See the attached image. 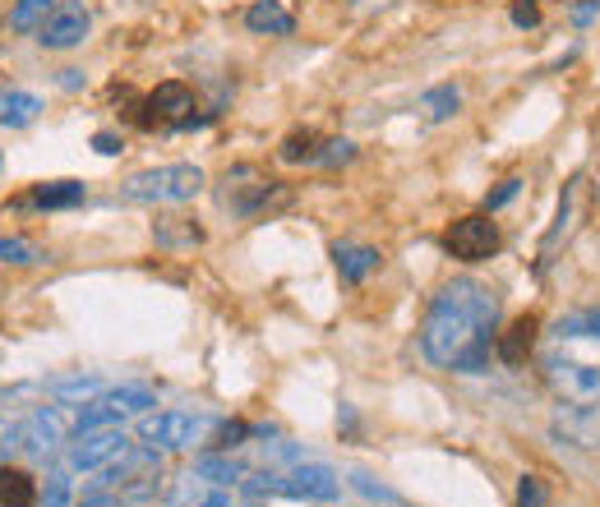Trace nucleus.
Listing matches in <instances>:
<instances>
[{"label": "nucleus", "instance_id": "nucleus-30", "mask_svg": "<svg viewBox=\"0 0 600 507\" xmlns=\"http://www.w3.org/2000/svg\"><path fill=\"white\" fill-rule=\"evenodd\" d=\"M245 434H249L245 425H223V429H217V438H213V443H217V448H223V453H227V448H236V443H240Z\"/></svg>", "mask_w": 600, "mask_h": 507}, {"label": "nucleus", "instance_id": "nucleus-7", "mask_svg": "<svg viewBox=\"0 0 600 507\" xmlns=\"http://www.w3.org/2000/svg\"><path fill=\"white\" fill-rule=\"evenodd\" d=\"M19 429V448L23 453H33V457H51L60 443H66V434L75 429L70 416H66V406H38L33 416H28Z\"/></svg>", "mask_w": 600, "mask_h": 507}, {"label": "nucleus", "instance_id": "nucleus-31", "mask_svg": "<svg viewBox=\"0 0 600 507\" xmlns=\"http://www.w3.org/2000/svg\"><path fill=\"white\" fill-rule=\"evenodd\" d=\"M92 148H98V152H102V157H116V152H120V148H125V143H120V139H116V135H107V130H102V135H92Z\"/></svg>", "mask_w": 600, "mask_h": 507}, {"label": "nucleus", "instance_id": "nucleus-28", "mask_svg": "<svg viewBox=\"0 0 600 507\" xmlns=\"http://www.w3.org/2000/svg\"><path fill=\"white\" fill-rule=\"evenodd\" d=\"M518 189H522V180H518V176H513V180H503V185L494 189V195L485 199V212H494V208H503V203H513V199H518Z\"/></svg>", "mask_w": 600, "mask_h": 507}, {"label": "nucleus", "instance_id": "nucleus-26", "mask_svg": "<svg viewBox=\"0 0 600 507\" xmlns=\"http://www.w3.org/2000/svg\"><path fill=\"white\" fill-rule=\"evenodd\" d=\"M352 157H356V143H352V139H333V143H324L319 162H324V167H342V162H352Z\"/></svg>", "mask_w": 600, "mask_h": 507}, {"label": "nucleus", "instance_id": "nucleus-23", "mask_svg": "<svg viewBox=\"0 0 600 507\" xmlns=\"http://www.w3.org/2000/svg\"><path fill=\"white\" fill-rule=\"evenodd\" d=\"M199 240H204V231L195 227V221H185V217L157 227V245H199Z\"/></svg>", "mask_w": 600, "mask_h": 507}, {"label": "nucleus", "instance_id": "nucleus-25", "mask_svg": "<svg viewBox=\"0 0 600 507\" xmlns=\"http://www.w3.org/2000/svg\"><path fill=\"white\" fill-rule=\"evenodd\" d=\"M66 498H70V470H56L51 485L42 489V507H66Z\"/></svg>", "mask_w": 600, "mask_h": 507}, {"label": "nucleus", "instance_id": "nucleus-16", "mask_svg": "<svg viewBox=\"0 0 600 507\" xmlns=\"http://www.w3.org/2000/svg\"><path fill=\"white\" fill-rule=\"evenodd\" d=\"M333 259H337L342 281H365V277L378 268V249H374V245H337Z\"/></svg>", "mask_w": 600, "mask_h": 507}, {"label": "nucleus", "instance_id": "nucleus-35", "mask_svg": "<svg viewBox=\"0 0 600 507\" xmlns=\"http://www.w3.org/2000/svg\"><path fill=\"white\" fill-rule=\"evenodd\" d=\"M0 167H6V157H0Z\"/></svg>", "mask_w": 600, "mask_h": 507}, {"label": "nucleus", "instance_id": "nucleus-14", "mask_svg": "<svg viewBox=\"0 0 600 507\" xmlns=\"http://www.w3.org/2000/svg\"><path fill=\"white\" fill-rule=\"evenodd\" d=\"M42 503V489L28 470L19 466H0V507H38Z\"/></svg>", "mask_w": 600, "mask_h": 507}, {"label": "nucleus", "instance_id": "nucleus-17", "mask_svg": "<svg viewBox=\"0 0 600 507\" xmlns=\"http://www.w3.org/2000/svg\"><path fill=\"white\" fill-rule=\"evenodd\" d=\"M195 480H204L213 489H232V485H245V466L232 461V457H199L195 461Z\"/></svg>", "mask_w": 600, "mask_h": 507}, {"label": "nucleus", "instance_id": "nucleus-6", "mask_svg": "<svg viewBox=\"0 0 600 507\" xmlns=\"http://www.w3.org/2000/svg\"><path fill=\"white\" fill-rule=\"evenodd\" d=\"M545 384L563 397V401H573V406H591L600 401V369L587 365V360H573V356H545Z\"/></svg>", "mask_w": 600, "mask_h": 507}, {"label": "nucleus", "instance_id": "nucleus-12", "mask_svg": "<svg viewBox=\"0 0 600 507\" xmlns=\"http://www.w3.org/2000/svg\"><path fill=\"white\" fill-rule=\"evenodd\" d=\"M245 28H249V33L287 38V33H296V19L287 14V6H282V0H255V6L245 10Z\"/></svg>", "mask_w": 600, "mask_h": 507}, {"label": "nucleus", "instance_id": "nucleus-5", "mask_svg": "<svg viewBox=\"0 0 600 507\" xmlns=\"http://www.w3.org/2000/svg\"><path fill=\"white\" fill-rule=\"evenodd\" d=\"M208 420L199 416H185V410H157V416H144L139 420V443H148V448L157 453H185L195 448V443L204 438Z\"/></svg>", "mask_w": 600, "mask_h": 507}, {"label": "nucleus", "instance_id": "nucleus-33", "mask_svg": "<svg viewBox=\"0 0 600 507\" xmlns=\"http://www.w3.org/2000/svg\"><path fill=\"white\" fill-rule=\"evenodd\" d=\"M195 507H236V503H232L227 494H213V498H199Z\"/></svg>", "mask_w": 600, "mask_h": 507}, {"label": "nucleus", "instance_id": "nucleus-9", "mask_svg": "<svg viewBox=\"0 0 600 507\" xmlns=\"http://www.w3.org/2000/svg\"><path fill=\"white\" fill-rule=\"evenodd\" d=\"M88 38V10L83 6H56L51 14H47V23L38 28V42L47 47V51H70V47H79Z\"/></svg>", "mask_w": 600, "mask_h": 507}, {"label": "nucleus", "instance_id": "nucleus-3", "mask_svg": "<svg viewBox=\"0 0 600 507\" xmlns=\"http://www.w3.org/2000/svg\"><path fill=\"white\" fill-rule=\"evenodd\" d=\"M342 480L328 466H296V470H264L255 480H245L249 498H305V503H328L337 498Z\"/></svg>", "mask_w": 600, "mask_h": 507}, {"label": "nucleus", "instance_id": "nucleus-34", "mask_svg": "<svg viewBox=\"0 0 600 507\" xmlns=\"http://www.w3.org/2000/svg\"><path fill=\"white\" fill-rule=\"evenodd\" d=\"M60 83H66V88H79L83 79H79V70H60Z\"/></svg>", "mask_w": 600, "mask_h": 507}, {"label": "nucleus", "instance_id": "nucleus-27", "mask_svg": "<svg viewBox=\"0 0 600 507\" xmlns=\"http://www.w3.org/2000/svg\"><path fill=\"white\" fill-rule=\"evenodd\" d=\"M352 485H356L365 498H378V503H402V494H393V489H384V485H374L365 470H352Z\"/></svg>", "mask_w": 600, "mask_h": 507}, {"label": "nucleus", "instance_id": "nucleus-22", "mask_svg": "<svg viewBox=\"0 0 600 507\" xmlns=\"http://www.w3.org/2000/svg\"><path fill=\"white\" fill-rule=\"evenodd\" d=\"M42 259H47V254L38 245H28L19 236H0V264H6V268H33Z\"/></svg>", "mask_w": 600, "mask_h": 507}, {"label": "nucleus", "instance_id": "nucleus-1", "mask_svg": "<svg viewBox=\"0 0 600 507\" xmlns=\"http://www.w3.org/2000/svg\"><path fill=\"white\" fill-rule=\"evenodd\" d=\"M494 324H499V296L476 277H453L449 287H439V296L425 309L421 351L439 369L481 374L490 360Z\"/></svg>", "mask_w": 600, "mask_h": 507}, {"label": "nucleus", "instance_id": "nucleus-29", "mask_svg": "<svg viewBox=\"0 0 600 507\" xmlns=\"http://www.w3.org/2000/svg\"><path fill=\"white\" fill-rule=\"evenodd\" d=\"M513 23L518 28H535V23H541V6H535V0H518V6H513Z\"/></svg>", "mask_w": 600, "mask_h": 507}, {"label": "nucleus", "instance_id": "nucleus-8", "mask_svg": "<svg viewBox=\"0 0 600 507\" xmlns=\"http://www.w3.org/2000/svg\"><path fill=\"white\" fill-rule=\"evenodd\" d=\"M444 245H449L453 259H462V264H485L490 254L499 249V227H494L485 212L462 217V221H453V227H449Z\"/></svg>", "mask_w": 600, "mask_h": 507}, {"label": "nucleus", "instance_id": "nucleus-20", "mask_svg": "<svg viewBox=\"0 0 600 507\" xmlns=\"http://www.w3.org/2000/svg\"><path fill=\"white\" fill-rule=\"evenodd\" d=\"M458 107H462V92L453 88V83H444V88H430L425 98H421V111H425V120H453L458 116Z\"/></svg>", "mask_w": 600, "mask_h": 507}, {"label": "nucleus", "instance_id": "nucleus-10", "mask_svg": "<svg viewBox=\"0 0 600 507\" xmlns=\"http://www.w3.org/2000/svg\"><path fill=\"white\" fill-rule=\"evenodd\" d=\"M83 195H88L83 180H47V185L33 189V195L14 199L10 208H14V212H56V208H79Z\"/></svg>", "mask_w": 600, "mask_h": 507}, {"label": "nucleus", "instance_id": "nucleus-13", "mask_svg": "<svg viewBox=\"0 0 600 507\" xmlns=\"http://www.w3.org/2000/svg\"><path fill=\"white\" fill-rule=\"evenodd\" d=\"M47 392L60 401V406H92L107 388L98 374H66V378H51Z\"/></svg>", "mask_w": 600, "mask_h": 507}, {"label": "nucleus", "instance_id": "nucleus-21", "mask_svg": "<svg viewBox=\"0 0 600 507\" xmlns=\"http://www.w3.org/2000/svg\"><path fill=\"white\" fill-rule=\"evenodd\" d=\"M277 157H282V162H319V135H314V130L287 135V139H282V148H277Z\"/></svg>", "mask_w": 600, "mask_h": 507}, {"label": "nucleus", "instance_id": "nucleus-15", "mask_svg": "<svg viewBox=\"0 0 600 507\" xmlns=\"http://www.w3.org/2000/svg\"><path fill=\"white\" fill-rule=\"evenodd\" d=\"M38 111H42V98H33V92L0 88V125H6V130H23V125H33Z\"/></svg>", "mask_w": 600, "mask_h": 507}, {"label": "nucleus", "instance_id": "nucleus-11", "mask_svg": "<svg viewBox=\"0 0 600 507\" xmlns=\"http://www.w3.org/2000/svg\"><path fill=\"white\" fill-rule=\"evenodd\" d=\"M148 111L157 120H171V125H195V92L176 79H167L148 92Z\"/></svg>", "mask_w": 600, "mask_h": 507}, {"label": "nucleus", "instance_id": "nucleus-4", "mask_svg": "<svg viewBox=\"0 0 600 507\" xmlns=\"http://www.w3.org/2000/svg\"><path fill=\"white\" fill-rule=\"evenodd\" d=\"M125 453H130V438H125L120 425H98V429H83L70 438V448H66V470L70 475H98L107 470L111 461H120Z\"/></svg>", "mask_w": 600, "mask_h": 507}, {"label": "nucleus", "instance_id": "nucleus-18", "mask_svg": "<svg viewBox=\"0 0 600 507\" xmlns=\"http://www.w3.org/2000/svg\"><path fill=\"white\" fill-rule=\"evenodd\" d=\"M535 328H541V324H535L531 314H527V319H518V324L509 328V337L499 341V360H503V365H522V360L531 356V346H535Z\"/></svg>", "mask_w": 600, "mask_h": 507}, {"label": "nucleus", "instance_id": "nucleus-32", "mask_svg": "<svg viewBox=\"0 0 600 507\" xmlns=\"http://www.w3.org/2000/svg\"><path fill=\"white\" fill-rule=\"evenodd\" d=\"M596 10H600V0H582V6L573 10V23H591V19H596Z\"/></svg>", "mask_w": 600, "mask_h": 507}, {"label": "nucleus", "instance_id": "nucleus-19", "mask_svg": "<svg viewBox=\"0 0 600 507\" xmlns=\"http://www.w3.org/2000/svg\"><path fill=\"white\" fill-rule=\"evenodd\" d=\"M51 10H56V0H14L10 6V28L14 33H38Z\"/></svg>", "mask_w": 600, "mask_h": 507}, {"label": "nucleus", "instance_id": "nucleus-2", "mask_svg": "<svg viewBox=\"0 0 600 507\" xmlns=\"http://www.w3.org/2000/svg\"><path fill=\"white\" fill-rule=\"evenodd\" d=\"M120 195L130 203H189L204 195V171L189 162H171V167H148L135 171L120 185Z\"/></svg>", "mask_w": 600, "mask_h": 507}, {"label": "nucleus", "instance_id": "nucleus-24", "mask_svg": "<svg viewBox=\"0 0 600 507\" xmlns=\"http://www.w3.org/2000/svg\"><path fill=\"white\" fill-rule=\"evenodd\" d=\"M518 507H550V485L541 475H522L518 480Z\"/></svg>", "mask_w": 600, "mask_h": 507}]
</instances>
